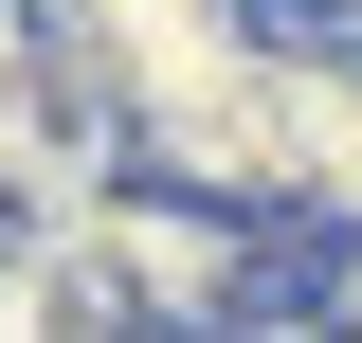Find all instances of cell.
I'll use <instances>...</instances> for the list:
<instances>
[{"mask_svg":"<svg viewBox=\"0 0 362 343\" xmlns=\"http://www.w3.org/2000/svg\"><path fill=\"white\" fill-rule=\"evenodd\" d=\"M326 325H362V217H344V271H326Z\"/></svg>","mask_w":362,"mask_h":343,"instance_id":"6da1fadb","label":"cell"}]
</instances>
